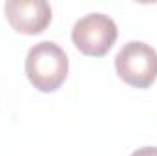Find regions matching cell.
<instances>
[{"label":"cell","instance_id":"1","mask_svg":"<svg viewBox=\"0 0 157 156\" xmlns=\"http://www.w3.org/2000/svg\"><path fill=\"white\" fill-rule=\"evenodd\" d=\"M70 61L66 51L51 42L40 40L26 55V76L40 92H55L68 77Z\"/></svg>","mask_w":157,"mask_h":156},{"label":"cell","instance_id":"2","mask_svg":"<svg viewBox=\"0 0 157 156\" xmlns=\"http://www.w3.org/2000/svg\"><path fill=\"white\" fill-rule=\"evenodd\" d=\"M117 76L126 84L148 88L157 79V51L143 40H128L115 55Z\"/></svg>","mask_w":157,"mask_h":156},{"label":"cell","instance_id":"3","mask_svg":"<svg viewBox=\"0 0 157 156\" xmlns=\"http://www.w3.org/2000/svg\"><path fill=\"white\" fill-rule=\"evenodd\" d=\"M117 24L106 13H88L71 28V40L77 50L90 57H102L117 40Z\"/></svg>","mask_w":157,"mask_h":156},{"label":"cell","instance_id":"4","mask_svg":"<svg viewBox=\"0 0 157 156\" xmlns=\"http://www.w3.org/2000/svg\"><path fill=\"white\" fill-rule=\"evenodd\" d=\"M4 13L11 28L24 35H37L51 22V6L46 0H7Z\"/></svg>","mask_w":157,"mask_h":156},{"label":"cell","instance_id":"5","mask_svg":"<svg viewBox=\"0 0 157 156\" xmlns=\"http://www.w3.org/2000/svg\"><path fill=\"white\" fill-rule=\"evenodd\" d=\"M130 156H157V147H141Z\"/></svg>","mask_w":157,"mask_h":156}]
</instances>
